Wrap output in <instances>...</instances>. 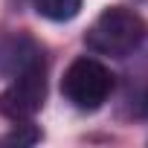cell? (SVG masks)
Listing matches in <instances>:
<instances>
[{
	"label": "cell",
	"instance_id": "cell-7",
	"mask_svg": "<svg viewBox=\"0 0 148 148\" xmlns=\"http://www.w3.org/2000/svg\"><path fill=\"white\" fill-rule=\"evenodd\" d=\"M139 3H148V0H139Z\"/></svg>",
	"mask_w": 148,
	"mask_h": 148
},
{
	"label": "cell",
	"instance_id": "cell-4",
	"mask_svg": "<svg viewBox=\"0 0 148 148\" xmlns=\"http://www.w3.org/2000/svg\"><path fill=\"white\" fill-rule=\"evenodd\" d=\"M44 61V52L35 41L18 35V38H9L0 44V73L3 76H18V73H23L26 67L32 64H41Z\"/></svg>",
	"mask_w": 148,
	"mask_h": 148
},
{
	"label": "cell",
	"instance_id": "cell-6",
	"mask_svg": "<svg viewBox=\"0 0 148 148\" xmlns=\"http://www.w3.org/2000/svg\"><path fill=\"white\" fill-rule=\"evenodd\" d=\"M41 134L32 128V125H26V122H18V131H12L3 142H18V145H32L35 139H38Z\"/></svg>",
	"mask_w": 148,
	"mask_h": 148
},
{
	"label": "cell",
	"instance_id": "cell-5",
	"mask_svg": "<svg viewBox=\"0 0 148 148\" xmlns=\"http://www.w3.org/2000/svg\"><path fill=\"white\" fill-rule=\"evenodd\" d=\"M32 6L41 18L64 23V21H73L82 12V0H32Z\"/></svg>",
	"mask_w": 148,
	"mask_h": 148
},
{
	"label": "cell",
	"instance_id": "cell-1",
	"mask_svg": "<svg viewBox=\"0 0 148 148\" xmlns=\"http://www.w3.org/2000/svg\"><path fill=\"white\" fill-rule=\"evenodd\" d=\"M142 38H145L142 18L125 6H110L93 21V26L84 35V44H87V49H93L99 55L125 58L128 52H134L139 47Z\"/></svg>",
	"mask_w": 148,
	"mask_h": 148
},
{
	"label": "cell",
	"instance_id": "cell-2",
	"mask_svg": "<svg viewBox=\"0 0 148 148\" xmlns=\"http://www.w3.org/2000/svg\"><path fill=\"white\" fill-rule=\"evenodd\" d=\"M113 90V73L90 58V55H82L76 58L67 70H64V79H61V93L67 96V102L79 110H99L108 96Z\"/></svg>",
	"mask_w": 148,
	"mask_h": 148
},
{
	"label": "cell",
	"instance_id": "cell-3",
	"mask_svg": "<svg viewBox=\"0 0 148 148\" xmlns=\"http://www.w3.org/2000/svg\"><path fill=\"white\" fill-rule=\"evenodd\" d=\"M44 99H47V67L41 61L12 76V84L0 93V113L12 122H26L44 108Z\"/></svg>",
	"mask_w": 148,
	"mask_h": 148
}]
</instances>
